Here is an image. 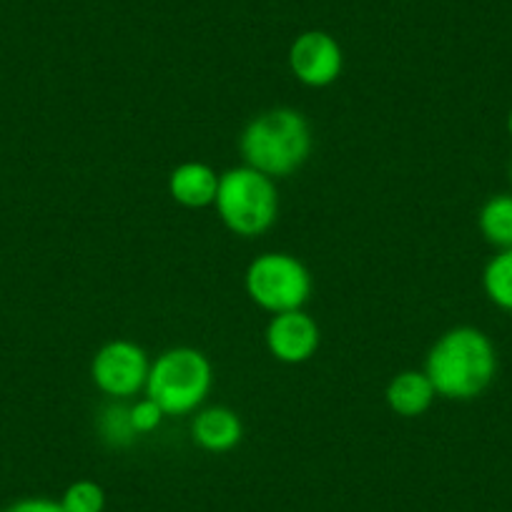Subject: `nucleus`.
Segmentation results:
<instances>
[{"label": "nucleus", "instance_id": "20e7f679", "mask_svg": "<svg viewBox=\"0 0 512 512\" xmlns=\"http://www.w3.org/2000/svg\"><path fill=\"white\" fill-rule=\"evenodd\" d=\"M214 209L231 234L256 239L277 224V181L246 164L234 166L219 176Z\"/></svg>", "mask_w": 512, "mask_h": 512}, {"label": "nucleus", "instance_id": "f257e3e1", "mask_svg": "<svg viewBox=\"0 0 512 512\" xmlns=\"http://www.w3.org/2000/svg\"><path fill=\"white\" fill-rule=\"evenodd\" d=\"M437 397L467 402L480 397L497 374V349L477 327H452L432 344L425 359Z\"/></svg>", "mask_w": 512, "mask_h": 512}, {"label": "nucleus", "instance_id": "f03ea898", "mask_svg": "<svg viewBox=\"0 0 512 512\" xmlns=\"http://www.w3.org/2000/svg\"><path fill=\"white\" fill-rule=\"evenodd\" d=\"M314 136L307 116L297 108L279 106L259 113L239 136L241 159L274 181L292 176L312 156Z\"/></svg>", "mask_w": 512, "mask_h": 512}, {"label": "nucleus", "instance_id": "4468645a", "mask_svg": "<svg viewBox=\"0 0 512 512\" xmlns=\"http://www.w3.org/2000/svg\"><path fill=\"white\" fill-rule=\"evenodd\" d=\"M482 289L495 307L512 314V249H500L485 264Z\"/></svg>", "mask_w": 512, "mask_h": 512}, {"label": "nucleus", "instance_id": "f8f14e48", "mask_svg": "<svg viewBox=\"0 0 512 512\" xmlns=\"http://www.w3.org/2000/svg\"><path fill=\"white\" fill-rule=\"evenodd\" d=\"M477 226L487 244L512 249V194H495L482 204Z\"/></svg>", "mask_w": 512, "mask_h": 512}, {"label": "nucleus", "instance_id": "ddd939ff", "mask_svg": "<svg viewBox=\"0 0 512 512\" xmlns=\"http://www.w3.org/2000/svg\"><path fill=\"white\" fill-rule=\"evenodd\" d=\"M98 435L113 450H123V447H131L139 440V432H136L134 422H131V405L121 400H111V405H106L98 415Z\"/></svg>", "mask_w": 512, "mask_h": 512}, {"label": "nucleus", "instance_id": "9d476101", "mask_svg": "<svg viewBox=\"0 0 512 512\" xmlns=\"http://www.w3.org/2000/svg\"><path fill=\"white\" fill-rule=\"evenodd\" d=\"M219 176L204 161H184L169 174V196L184 209L214 206Z\"/></svg>", "mask_w": 512, "mask_h": 512}, {"label": "nucleus", "instance_id": "dca6fc26", "mask_svg": "<svg viewBox=\"0 0 512 512\" xmlns=\"http://www.w3.org/2000/svg\"><path fill=\"white\" fill-rule=\"evenodd\" d=\"M164 417V410H161L154 400H149V397H144V400H139L136 405H131V422H134L139 435H151V432L159 430Z\"/></svg>", "mask_w": 512, "mask_h": 512}, {"label": "nucleus", "instance_id": "7ed1b4c3", "mask_svg": "<svg viewBox=\"0 0 512 512\" xmlns=\"http://www.w3.org/2000/svg\"><path fill=\"white\" fill-rule=\"evenodd\" d=\"M214 387V364L196 347L164 349L151 359L146 397L164 410L166 417H186L201 410Z\"/></svg>", "mask_w": 512, "mask_h": 512}, {"label": "nucleus", "instance_id": "0eeeda50", "mask_svg": "<svg viewBox=\"0 0 512 512\" xmlns=\"http://www.w3.org/2000/svg\"><path fill=\"white\" fill-rule=\"evenodd\" d=\"M289 68L307 88H327L342 76L344 53L327 31H304L289 48Z\"/></svg>", "mask_w": 512, "mask_h": 512}, {"label": "nucleus", "instance_id": "9b49d317", "mask_svg": "<svg viewBox=\"0 0 512 512\" xmlns=\"http://www.w3.org/2000/svg\"><path fill=\"white\" fill-rule=\"evenodd\" d=\"M437 392L432 387L430 377L425 374V369H405V372H397L390 379L387 390H384V400L387 407L395 412L397 417H422L435 402Z\"/></svg>", "mask_w": 512, "mask_h": 512}, {"label": "nucleus", "instance_id": "423d86ee", "mask_svg": "<svg viewBox=\"0 0 512 512\" xmlns=\"http://www.w3.org/2000/svg\"><path fill=\"white\" fill-rule=\"evenodd\" d=\"M151 357L131 339H111L91 359V379L108 400H131L146 390Z\"/></svg>", "mask_w": 512, "mask_h": 512}, {"label": "nucleus", "instance_id": "a211bd4d", "mask_svg": "<svg viewBox=\"0 0 512 512\" xmlns=\"http://www.w3.org/2000/svg\"><path fill=\"white\" fill-rule=\"evenodd\" d=\"M507 134H510V139H512V111L507 113Z\"/></svg>", "mask_w": 512, "mask_h": 512}, {"label": "nucleus", "instance_id": "6ab92c4d", "mask_svg": "<svg viewBox=\"0 0 512 512\" xmlns=\"http://www.w3.org/2000/svg\"><path fill=\"white\" fill-rule=\"evenodd\" d=\"M510 181H512V164H510Z\"/></svg>", "mask_w": 512, "mask_h": 512}, {"label": "nucleus", "instance_id": "1a4fd4ad", "mask_svg": "<svg viewBox=\"0 0 512 512\" xmlns=\"http://www.w3.org/2000/svg\"><path fill=\"white\" fill-rule=\"evenodd\" d=\"M191 437H194L201 450L224 455V452H231L239 445L241 437H244V425H241V417L231 407H201V410L194 412V420H191Z\"/></svg>", "mask_w": 512, "mask_h": 512}, {"label": "nucleus", "instance_id": "f3484780", "mask_svg": "<svg viewBox=\"0 0 512 512\" xmlns=\"http://www.w3.org/2000/svg\"><path fill=\"white\" fill-rule=\"evenodd\" d=\"M3 512H66L61 502L48 500V497H26L13 505H8Z\"/></svg>", "mask_w": 512, "mask_h": 512}, {"label": "nucleus", "instance_id": "6e6552de", "mask_svg": "<svg viewBox=\"0 0 512 512\" xmlns=\"http://www.w3.org/2000/svg\"><path fill=\"white\" fill-rule=\"evenodd\" d=\"M322 342V329L317 319L304 309L272 314L264 329V344L269 354L282 364H304L317 354Z\"/></svg>", "mask_w": 512, "mask_h": 512}, {"label": "nucleus", "instance_id": "2eb2a0df", "mask_svg": "<svg viewBox=\"0 0 512 512\" xmlns=\"http://www.w3.org/2000/svg\"><path fill=\"white\" fill-rule=\"evenodd\" d=\"M61 505L66 512H103V507H106V492H103V487L98 482L78 480L73 485H68V490L63 492Z\"/></svg>", "mask_w": 512, "mask_h": 512}, {"label": "nucleus", "instance_id": "39448f33", "mask_svg": "<svg viewBox=\"0 0 512 512\" xmlns=\"http://www.w3.org/2000/svg\"><path fill=\"white\" fill-rule=\"evenodd\" d=\"M246 297L269 314L304 309L312 297V274L299 256L289 251H264L246 267Z\"/></svg>", "mask_w": 512, "mask_h": 512}]
</instances>
